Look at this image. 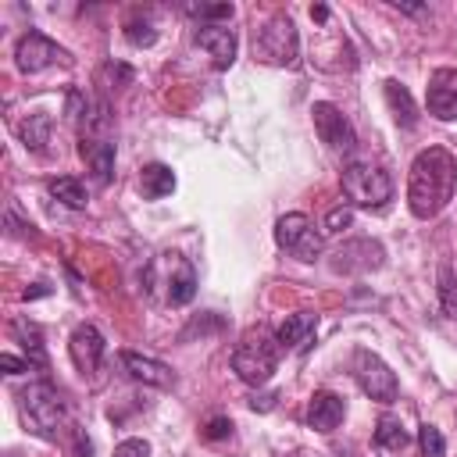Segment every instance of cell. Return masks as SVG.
Instances as JSON below:
<instances>
[{"label":"cell","instance_id":"6da1fadb","mask_svg":"<svg viewBox=\"0 0 457 457\" xmlns=\"http://www.w3.org/2000/svg\"><path fill=\"white\" fill-rule=\"evenodd\" d=\"M457 189V157L443 146H428L414 157L411 175H407V207L414 218L428 221L436 218Z\"/></svg>","mask_w":457,"mask_h":457},{"label":"cell","instance_id":"7a4b0ae2","mask_svg":"<svg viewBox=\"0 0 457 457\" xmlns=\"http://www.w3.org/2000/svg\"><path fill=\"white\" fill-rule=\"evenodd\" d=\"M18 411L25 418V425L39 436V439H57L68 425V407L64 396L43 378V382H29L18 393Z\"/></svg>","mask_w":457,"mask_h":457},{"label":"cell","instance_id":"3957f363","mask_svg":"<svg viewBox=\"0 0 457 457\" xmlns=\"http://www.w3.org/2000/svg\"><path fill=\"white\" fill-rule=\"evenodd\" d=\"M278 339L268 328H253L243 336V343L232 350V371L246 386H264L278 368Z\"/></svg>","mask_w":457,"mask_h":457},{"label":"cell","instance_id":"277c9868","mask_svg":"<svg viewBox=\"0 0 457 457\" xmlns=\"http://www.w3.org/2000/svg\"><path fill=\"white\" fill-rule=\"evenodd\" d=\"M343 196L350 200V207L382 211L393 200V179L378 164L353 161V164L343 168Z\"/></svg>","mask_w":457,"mask_h":457},{"label":"cell","instance_id":"5b68a950","mask_svg":"<svg viewBox=\"0 0 457 457\" xmlns=\"http://www.w3.org/2000/svg\"><path fill=\"white\" fill-rule=\"evenodd\" d=\"M253 54L268 64H296L300 54V36L289 14H271L257 32H253Z\"/></svg>","mask_w":457,"mask_h":457},{"label":"cell","instance_id":"8992f818","mask_svg":"<svg viewBox=\"0 0 457 457\" xmlns=\"http://www.w3.org/2000/svg\"><path fill=\"white\" fill-rule=\"evenodd\" d=\"M353 375H357V386H361L371 400H378V403H393V400L400 396L396 375H393L389 364H386L378 353H371V350H357V353H353Z\"/></svg>","mask_w":457,"mask_h":457},{"label":"cell","instance_id":"52a82bcc","mask_svg":"<svg viewBox=\"0 0 457 457\" xmlns=\"http://www.w3.org/2000/svg\"><path fill=\"white\" fill-rule=\"evenodd\" d=\"M275 243L282 250H289L293 257H300V261H314L321 253V236L314 232L311 218L300 214V211H289L275 221Z\"/></svg>","mask_w":457,"mask_h":457},{"label":"cell","instance_id":"ba28073f","mask_svg":"<svg viewBox=\"0 0 457 457\" xmlns=\"http://www.w3.org/2000/svg\"><path fill=\"white\" fill-rule=\"evenodd\" d=\"M14 61H18V68H21L25 75H36V71H46L50 64H64V61H68V50L57 46L50 36H43V32L32 29V32H25V36L18 39Z\"/></svg>","mask_w":457,"mask_h":457},{"label":"cell","instance_id":"9c48e42d","mask_svg":"<svg viewBox=\"0 0 457 457\" xmlns=\"http://www.w3.org/2000/svg\"><path fill=\"white\" fill-rule=\"evenodd\" d=\"M311 114H314V129H318L321 143H328L332 150H343V154H350V150L357 146V132H353V125L346 121V114H343L336 104L318 100V104L311 107Z\"/></svg>","mask_w":457,"mask_h":457},{"label":"cell","instance_id":"30bf717a","mask_svg":"<svg viewBox=\"0 0 457 457\" xmlns=\"http://www.w3.org/2000/svg\"><path fill=\"white\" fill-rule=\"evenodd\" d=\"M157 264L164 268V278H161L164 300H168L171 307H186V303L196 296V271H193V264H189L182 253H161Z\"/></svg>","mask_w":457,"mask_h":457},{"label":"cell","instance_id":"8fae6325","mask_svg":"<svg viewBox=\"0 0 457 457\" xmlns=\"http://www.w3.org/2000/svg\"><path fill=\"white\" fill-rule=\"evenodd\" d=\"M425 104H428V114L432 118L457 121V68H436L428 75Z\"/></svg>","mask_w":457,"mask_h":457},{"label":"cell","instance_id":"7c38bea8","mask_svg":"<svg viewBox=\"0 0 457 457\" xmlns=\"http://www.w3.org/2000/svg\"><path fill=\"white\" fill-rule=\"evenodd\" d=\"M375 268H382V246L375 239H353V243H343L332 253V271L364 275V271H375Z\"/></svg>","mask_w":457,"mask_h":457},{"label":"cell","instance_id":"4fadbf2b","mask_svg":"<svg viewBox=\"0 0 457 457\" xmlns=\"http://www.w3.org/2000/svg\"><path fill=\"white\" fill-rule=\"evenodd\" d=\"M104 336L93 328V325H79L68 339V353H71V364L82 371V375H93L104 361Z\"/></svg>","mask_w":457,"mask_h":457},{"label":"cell","instance_id":"5bb4252c","mask_svg":"<svg viewBox=\"0 0 457 457\" xmlns=\"http://www.w3.org/2000/svg\"><path fill=\"white\" fill-rule=\"evenodd\" d=\"M193 39H196L200 50H207V57L214 61V68H228L236 61L239 39H236L232 29H225V25H200Z\"/></svg>","mask_w":457,"mask_h":457},{"label":"cell","instance_id":"9a60e30c","mask_svg":"<svg viewBox=\"0 0 457 457\" xmlns=\"http://www.w3.org/2000/svg\"><path fill=\"white\" fill-rule=\"evenodd\" d=\"M343 418H346V400H343L339 393L318 389V393L307 400V425H311L314 432H336Z\"/></svg>","mask_w":457,"mask_h":457},{"label":"cell","instance_id":"2e32d148","mask_svg":"<svg viewBox=\"0 0 457 457\" xmlns=\"http://www.w3.org/2000/svg\"><path fill=\"white\" fill-rule=\"evenodd\" d=\"M121 364H125V371H129L136 382H143V386H154V389H171V386H175V371H171L164 361H157V357L125 350V353H121Z\"/></svg>","mask_w":457,"mask_h":457},{"label":"cell","instance_id":"e0dca14e","mask_svg":"<svg viewBox=\"0 0 457 457\" xmlns=\"http://www.w3.org/2000/svg\"><path fill=\"white\" fill-rule=\"evenodd\" d=\"M314 332H318V314H314V311H296V314H289V318L278 325L275 339H278L282 350L303 353V350H311Z\"/></svg>","mask_w":457,"mask_h":457},{"label":"cell","instance_id":"ac0fdd59","mask_svg":"<svg viewBox=\"0 0 457 457\" xmlns=\"http://www.w3.org/2000/svg\"><path fill=\"white\" fill-rule=\"evenodd\" d=\"M79 157L89 164V171L96 175V182H111V171H114V143L107 136H82L79 139Z\"/></svg>","mask_w":457,"mask_h":457},{"label":"cell","instance_id":"d6986e66","mask_svg":"<svg viewBox=\"0 0 457 457\" xmlns=\"http://www.w3.org/2000/svg\"><path fill=\"white\" fill-rule=\"evenodd\" d=\"M407 446H411V432L403 428V421L393 418V414H382L378 425H375V450L393 457V453H403Z\"/></svg>","mask_w":457,"mask_h":457},{"label":"cell","instance_id":"ffe728a7","mask_svg":"<svg viewBox=\"0 0 457 457\" xmlns=\"http://www.w3.org/2000/svg\"><path fill=\"white\" fill-rule=\"evenodd\" d=\"M386 104H389V111H393V118H396V125H403V129H414V125H418V107H414V100H411L407 86H400L396 79H389V82H386Z\"/></svg>","mask_w":457,"mask_h":457},{"label":"cell","instance_id":"44dd1931","mask_svg":"<svg viewBox=\"0 0 457 457\" xmlns=\"http://www.w3.org/2000/svg\"><path fill=\"white\" fill-rule=\"evenodd\" d=\"M139 189H143L146 200H161V196H168L175 189V171L168 164H157L154 161V164H146L139 171Z\"/></svg>","mask_w":457,"mask_h":457},{"label":"cell","instance_id":"7402d4cb","mask_svg":"<svg viewBox=\"0 0 457 457\" xmlns=\"http://www.w3.org/2000/svg\"><path fill=\"white\" fill-rule=\"evenodd\" d=\"M46 189H50L54 200H61L71 211H86V204H89V193H86V186L75 175H57V179L46 182Z\"/></svg>","mask_w":457,"mask_h":457},{"label":"cell","instance_id":"603a6c76","mask_svg":"<svg viewBox=\"0 0 457 457\" xmlns=\"http://www.w3.org/2000/svg\"><path fill=\"white\" fill-rule=\"evenodd\" d=\"M11 332H14V339H21V346H25V353H29V361L36 364V368H46V350H43V343H39V328L32 325V321H14L11 325Z\"/></svg>","mask_w":457,"mask_h":457},{"label":"cell","instance_id":"cb8c5ba5","mask_svg":"<svg viewBox=\"0 0 457 457\" xmlns=\"http://www.w3.org/2000/svg\"><path fill=\"white\" fill-rule=\"evenodd\" d=\"M18 132H21L25 146H32L36 154H43L46 143H50V118H46L43 111H36V114H29V121H25Z\"/></svg>","mask_w":457,"mask_h":457},{"label":"cell","instance_id":"d4e9b609","mask_svg":"<svg viewBox=\"0 0 457 457\" xmlns=\"http://www.w3.org/2000/svg\"><path fill=\"white\" fill-rule=\"evenodd\" d=\"M182 11H186V14H193V18H204L207 25L225 21V18H232V14H236V7H232V4H186Z\"/></svg>","mask_w":457,"mask_h":457},{"label":"cell","instance_id":"484cf974","mask_svg":"<svg viewBox=\"0 0 457 457\" xmlns=\"http://www.w3.org/2000/svg\"><path fill=\"white\" fill-rule=\"evenodd\" d=\"M418 446H421V457H446V439H443V432L436 425H421Z\"/></svg>","mask_w":457,"mask_h":457},{"label":"cell","instance_id":"4316f807","mask_svg":"<svg viewBox=\"0 0 457 457\" xmlns=\"http://www.w3.org/2000/svg\"><path fill=\"white\" fill-rule=\"evenodd\" d=\"M125 39H129L132 46H154V43H157V29H154L146 18H143V21L136 18V21L125 25Z\"/></svg>","mask_w":457,"mask_h":457},{"label":"cell","instance_id":"83f0119b","mask_svg":"<svg viewBox=\"0 0 457 457\" xmlns=\"http://www.w3.org/2000/svg\"><path fill=\"white\" fill-rule=\"evenodd\" d=\"M439 296H443V311L450 318H457V286H453V271L446 264L439 268Z\"/></svg>","mask_w":457,"mask_h":457},{"label":"cell","instance_id":"f1b7e54d","mask_svg":"<svg viewBox=\"0 0 457 457\" xmlns=\"http://www.w3.org/2000/svg\"><path fill=\"white\" fill-rule=\"evenodd\" d=\"M353 225V207H332L328 214H325V232L328 236H339V232H346Z\"/></svg>","mask_w":457,"mask_h":457},{"label":"cell","instance_id":"f546056e","mask_svg":"<svg viewBox=\"0 0 457 457\" xmlns=\"http://www.w3.org/2000/svg\"><path fill=\"white\" fill-rule=\"evenodd\" d=\"M114 457H150V443L146 439H121L114 446Z\"/></svg>","mask_w":457,"mask_h":457},{"label":"cell","instance_id":"4dcf8cb0","mask_svg":"<svg viewBox=\"0 0 457 457\" xmlns=\"http://www.w3.org/2000/svg\"><path fill=\"white\" fill-rule=\"evenodd\" d=\"M0 368H4L7 375H21V371H32L36 364H32V361H21V357H14V353H0Z\"/></svg>","mask_w":457,"mask_h":457},{"label":"cell","instance_id":"1f68e13d","mask_svg":"<svg viewBox=\"0 0 457 457\" xmlns=\"http://www.w3.org/2000/svg\"><path fill=\"white\" fill-rule=\"evenodd\" d=\"M225 436H232V421H228V418H211L207 439H225Z\"/></svg>","mask_w":457,"mask_h":457},{"label":"cell","instance_id":"d6a6232c","mask_svg":"<svg viewBox=\"0 0 457 457\" xmlns=\"http://www.w3.org/2000/svg\"><path fill=\"white\" fill-rule=\"evenodd\" d=\"M250 407H253V411H271V407H275V393H264V396H253V400H250Z\"/></svg>","mask_w":457,"mask_h":457},{"label":"cell","instance_id":"836d02e7","mask_svg":"<svg viewBox=\"0 0 457 457\" xmlns=\"http://www.w3.org/2000/svg\"><path fill=\"white\" fill-rule=\"evenodd\" d=\"M311 18H318V21H325V18H328V7H321V4H318V7H311Z\"/></svg>","mask_w":457,"mask_h":457}]
</instances>
